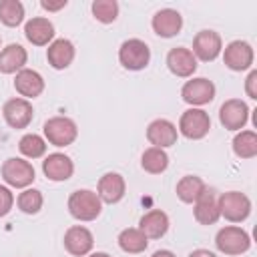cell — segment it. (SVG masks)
<instances>
[{"mask_svg":"<svg viewBox=\"0 0 257 257\" xmlns=\"http://www.w3.org/2000/svg\"><path fill=\"white\" fill-rule=\"evenodd\" d=\"M24 36L34 46H48L54 40V24L44 16H34L26 20Z\"/></svg>","mask_w":257,"mask_h":257,"instance_id":"20","label":"cell"},{"mask_svg":"<svg viewBox=\"0 0 257 257\" xmlns=\"http://www.w3.org/2000/svg\"><path fill=\"white\" fill-rule=\"evenodd\" d=\"M205 191H207V185L197 175H185V177H181L179 183H177V189H175L179 201L185 203V205H193Z\"/></svg>","mask_w":257,"mask_h":257,"instance_id":"25","label":"cell"},{"mask_svg":"<svg viewBox=\"0 0 257 257\" xmlns=\"http://www.w3.org/2000/svg\"><path fill=\"white\" fill-rule=\"evenodd\" d=\"M187 257H217L213 251H209V249H195V251H191Z\"/></svg>","mask_w":257,"mask_h":257,"instance_id":"36","label":"cell"},{"mask_svg":"<svg viewBox=\"0 0 257 257\" xmlns=\"http://www.w3.org/2000/svg\"><path fill=\"white\" fill-rule=\"evenodd\" d=\"M215 247L223 255H243L251 249V237L239 225H225L215 235Z\"/></svg>","mask_w":257,"mask_h":257,"instance_id":"3","label":"cell"},{"mask_svg":"<svg viewBox=\"0 0 257 257\" xmlns=\"http://www.w3.org/2000/svg\"><path fill=\"white\" fill-rule=\"evenodd\" d=\"M169 215L161 209H151L139 219V229L145 233L147 239H161L169 231Z\"/></svg>","mask_w":257,"mask_h":257,"instance_id":"23","label":"cell"},{"mask_svg":"<svg viewBox=\"0 0 257 257\" xmlns=\"http://www.w3.org/2000/svg\"><path fill=\"white\" fill-rule=\"evenodd\" d=\"M141 167L145 173L151 175H161L169 169V155L165 149H157V147H149L145 149V153L141 155Z\"/></svg>","mask_w":257,"mask_h":257,"instance_id":"27","label":"cell"},{"mask_svg":"<svg viewBox=\"0 0 257 257\" xmlns=\"http://www.w3.org/2000/svg\"><path fill=\"white\" fill-rule=\"evenodd\" d=\"M153 32L161 38H173L181 32L183 28V16L179 10L175 8H161L155 12L153 20H151Z\"/></svg>","mask_w":257,"mask_h":257,"instance_id":"17","label":"cell"},{"mask_svg":"<svg viewBox=\"0 0 257 257\" xmlns=\"http://www.w3.org/2000/svg\"><path fill=\"white\" fill-rule=\"evenodd\" d=\"M249 106L241 98H227L219 108V122L227 131H243L249 120Z\"/></svg>","mask_w":257,"mask_h":257,"instance_id":"12","label":"cell"},{"mask_svg":"<svg viewBox=\"0 0 257 257\" xmlns=\"http://www.w3.org/2000/svg\"><path fill=\"white\" fill-rule=\"evenodd\" d=\"M197 66V58L187 46H175L167 52V68L179 78H193Z\"/></svg>","mask_w":257,"mask_h":257,"instance_id":"13","label":"cell"},{"mask_svg":"<svg viewBox=\"0 0 257 257\" xmlns=\"http://www.w3.org/2000/svg\"><path fill=\"white\" fill-rule=\"evenodd\" d=\"M42 173L48 181H54V183H62V181H68L74 173V163L68 155L64 153H50L44 157L42 161Z\"/></svg>","mask_w":257,"mask_h":257,"instance_id":"16","label":"cell"},{"mask_svg":"<svg viewBox=\"0 0 257 257\" xmlns=\"http://www.w3.org/2000/svg\"><path fill=\"white\" fill-rule=\"evenodd\" d=\"M86 257H110L108 253H104V251H94V253H88Z\"/></svg>","mask_w":257,"mask_h":257,"instance_id":"38","label":"cell"},{"mask_svg":"<svg viewBox=\"0 0 257 257\" xmlns=\"http://www.w3.org/2000/svg\"><path fill=\"white\" fill-rule=\"evenodd\" d=\"M177 139H179L177 124L171 122L169 118H155L147 126V141L151 143V147L169 149L177 143Z\"/></svg>","mask_w":257,"mask_h":257,"instance_id":"15","label":"cell"},{"mask_svg":"<svg viewBox=\"0 0 257 257\" xmlns=\"http://www.w3.org/2000/svg\"><path fill=\"white\" fill-rule=\"evenodd\" d=\"M64 249L74 255V257H84L92 251L94 247V237L90 233V229H86L84 225H72L64 231Z\"/></svg>","mask_w":257,"mask_h":257,"instance_id":"14","label":"cell"},{"mask_svg":"<svg viewBox=\"0 0 257 257\" xmlns=\"http://www.w3.org/2000/svg\"><path fill=\"white\" fill-rule=\"evenodd\" d=\"M14 193L10 191V187L6 185H0V217H6L12 207H14Z\"/></svg>","mask_w":257,"mask_h":257,"instance_id":"33","label":"cell"},{"mask_svg":"<svg viewBox=\"0 0 257 257\" xmlns=\"http://www.w3.org/2000/svg\"><path fill=\"white\" fill-rule=\"evenodd\" d=\"M126 193V181L120 173H104L96 183V195L102 203L114 205L122 201Z\"/></svg>","mask_w":257,"mask_h":257,"instance_id":"18","label":"cell"},{"mask_svg":"<svg viewBox=\"0 0 257 257\" xmlns=\"http://www.w3.org/2000/svg\"><path fill=\"white\" fill-rule=\"evenodd\" d=\"M2 116L10 128H26L34 118L32 102L20 96L8 98L2 106Z\"/></svg>","mask_w":257,"mask_h":257,"instance_id":"11","label":"cell"},{"mask_svg":"<svg viewBox=\"0 0 257 257\" xmlns=\"http://www.w3.org/2000/svg\"><path fill=\"white\" fill-rule=\"evenodd\" d=\"M193 217L199 225H215L221 215H219V205L217 197L211 189H207L195 203H193Z\"/></svg>","mask_w":257,"mask_h":257,"instance_id":"22","label":"cell"},{"mask_svg":"<svg viewBox=\"0 0 257 257\" xmlns=\"http://www.w3.org/2000/svg\"><path fill=\"white\" fill-rule=\"evenodd\" d=\"M66 207H68L70 217H74L76 221H82V223H90L102 213V201L98 199L96 191H90V189L72 191Z\"/></svg>","mask_w":257,"mask_h":257,"instance_id":"1","label":"cell"},{"mask_svg":"<svg viewBox=\"0 0 257 257\" xmlns=\"http://www.w3.org/2000/svg\"><path fill=\"white\" fill-rule=\"evenodd\" d=\"M118 62L126 70H143L151 62V48L141 38H128L118 48Z\"/></svg>","mask_w":257,"mask_h":257,"instance_id":"6","label":"cell"},{"mask_svg":"<svg viewBox=\"0 0 257 257\" xmlns=\"http://www.w3.org/2000/svg\"><path fill=\"white\" fill-rule=\"evenodd\" d=\"M219 215L229 223H243L251 215V199L241 191H227L217 197Z\"/></svg>","mask_w":257,"mask_h":257,"instance_id":"5","label":"cell"},{"mask_svg":"<svg viewBox=\"0 0 257 257\" xmlns=\"http://www.w3.org/2000/svg\"><path fill=\"white\" fill-rule=\"evenodd\" d=\"M0 175H2V181L6 183V187H12V189H28L36 179V171H34L32 163L24 157L6 159L0 167Z\"/></svg>","mask_w":257,"mask_h":257,"instance_id":"2","label":"cell"},{"mask_svg":"<svg viewBox=\"0 0 257 257\" xmlns=\"http://www.w3.org/2000/svg\"><path fill=\"white\" fill-rule=\"evenodd\" d=\"M245 92L249 98L257 100V70L255 68H251L247 78H245Z\"/></svg>","mask_w":257,"mask_h":257,"instance_id":"34","label":"cell"},{"mask_svg":"<svg viewBox=\"0 0 257 257\" xmlns=\"http://www.w3.org/2000/svg\"><path fill=\"white\" fill-rule=\"evenodd\" d=\"M28 52L22 44H8L0 50V72L2 74H16L22 68H26Z\"/></svg>","mask_w":257,"mask_h":257,"instance_id":"24","label":"cell"},{"mask_svg":"<svg viewBox=\"0 0 257 257\" xmlns=\"http://www.w3.org/2000/svg\"><path fill=\"white\" fill-rule=\"evenodd\" d=\"M42 205H44L42 191L32 189V187L22 189V193H18V197H16V207H18L24 215H36V213H40Z\"/></svg>","mask_w":257,"mask_h":257,"instance_id":"31","label":"cell"},{"mask_svg":"<svg viewBox=\"0 0 257 257\" xmlns=\"http://www.w3.org/2000/svg\"><path fill=\"white\" fill-rule=\"evenodd\" d=\"M74 44L68 38H54L46 48V60L54 70H64L74 60Z\"/></svg>","mask_w":257,"mask_h":257,"instance_id":"21","label":"cell"},{"mask_svg":"<svg viewBox=\"0 0 257 257\" xmlns=\"http://www.w3.org/2000/svg\"><path fill=\"white\" fill-rule=\"evenodd\" d=\"M215 84L213 80L205 78V76H199V78H189L183 88H181V98L191 106V108H201L209 102H213L215 98Z\"/></svg>","mask_w":257,"mask_h":257,"instance_id":"8","label":"cell"},{"mask_svg":"<svg viewBox=\"0 0 257 257\" xmlns=\"http://www.w3.org/2000/svg\"><path fill=\"white\" fill-rule=\"evenodd\" d=\"M66 0H56V2H52V0H40V6L46 10V12H58V10H62V8H66Z\"/></svg>","mask_w":257,"mask_h":257,"instance_id":"35","label":"cell"},{"mask_svg":"<svg viewBox=\"0 0 257 257\" xmlns=\"http://www.w3.org/2000/svg\"><path fill=\"white\" fill-rule=\"evenodd\" d=\"M14 88L20 94V98H36L44 92V78L34 68H22L14 74Z\"/></svg>","mask_w":257,"mask_h":257,"instance_id":"19","label":"cell"},{"mask_svg":"<svg viewBox=\"0 0 257 257\" xmlns=\"http://www.w3.org/2000/svg\"><path fill=\"white\" fill-rule=\"evenodd\" d=\"M223 50V40H221V34L215 32V30H199L193 38V48L191 52L195 54L197 62L203 60V62H213Z\"/></svg>","mask_w":257,"mask_h":257,"instance_id":"10","label":"cell"},{"mask_svg":"<svg viewBox=\"0 0 257 257\" xmlns=\"http://www.w3.org/2000/svg\"><path fill=\"white\" fill-rule=\"evenodd\" d=\"M90 12L94 20L100 24H110L118 18V2L116 0H94L90 4Z\"/></svg>","mask_w":257,"mask_h":257,"instance_id":"32","label":"cell"},{"mask_svg":"<svg viewBox=\"0 0 257 257\" xmlns=\"http://www.w3.org/2000/svg\"><path fill=\"white\" fill-rule=\"evenodd\" d=\"M18 151L24 159H40L46 155V141L44 137L36 135V133H26L20 141H18Z\"/></svg>","mask_w":257,"mask_h":257,"instance_id":"30","label":"cell"},{"mask_svg":"<svg viewBox=\"0 0 257 257\" xmlns=\"http://www.w3.org/2000/svg\"><path fill=\"white\" fill-rule=\"evenodd\" d=\"M116 243H118L120 251L131 253V255L143 253L149 247V239L145 237V233L139 227H126V229H122L118 233V237H116Z\"/></svg>","mask_w":257,"mask_h":257,"instance_id":"26","label":"cell"},{"mask_svg":"<svg viewBox=\"0 0 257 257\" xmlns=\"http://www.w3.org/2000/svg\"><path fill=\"white\" fill-rule=\"evenodd\" d=\"M231 147H233L235 157H239V159L257 157V133L255 131H237Z\"/></svg>","mask_w":257,"mask_h":257,"instance_id":"28","label":"cell"},{"mask_svg":"<svg viewBox=\"0 0 257 257\" xmlns=\"http://www.w3.org/2000/svg\"><path fill=\"white\" fill-rule=\"evenodd\" d=\"M223 62L233 72L251 70L255 60V50L247 40H231L223 50Z\"/></svg>","mask_w":257,"mask_h":257,"instance_id":"9","label":"cell"},{"mask_svg":"<svg viewBox=\"0 0 257 257\" xmlns=\"http://www.w3.org/2000/svg\"><path fill=\"white\" fill-rule=\"evenodd\" d=\"M151 257H177V255H175L171 249H157Z\"/></svg>","mask_w":257,"mask_h":257,"instance_id":"37","label":"cell"},{"mask_svg":"<svg viewBox=\"0 0 257 257\" xmlns=\"http://www.w3.org/2000/svg\"><path fill=\"white\" fill-rule=\"evenodd\" d=\"M42 133H44V141L52 147H68L76 141L78 137V126L76 122L70 118V116H50L44 126H42Z\"/></svg>","mask_w":257,"mask_h":257,"instance_id":"4","label":"cell"},{"mask_svg":"<svg viewBox=\"0 0 257 257\" xmlns=\"http://www.w3.org/2000/svg\"><path fill=\"white\" fill-rule=\"evenodd\" d=\"M0 46H2V38H0ZM0 50H2V48H0Z\"/></svg>","mask_w":257,"mask_h":257,"instance_id":"39","label":"cell"},{"mask_svg":"<svg viewBox=\"0 0 257 257\" xmlns=\"http://www.w3.org/2000/svg\"><path fill=\"white\" fill-rule=\"evenodd\" d=\"M26 10L20 0H0V22L8 28H16L24 22Z\"/></svg>","mask_w":257,"mask_h":257,"instance_id":"29","label":"cell"},{"mask_svg":"<svg viewBox=\"0 0 257 257\" xmlns=\"http://www.w3.org/2000/svg\"><path fill=\"white\" fill-rule=\"evenodd\" d=\"M177 131L189 141H201L211 131V116L203 108H187L179 118Z\"/></svg>","mask_w":257,"mask_h":257,"instance_id":"7","label":"cell"}]
</instances>
